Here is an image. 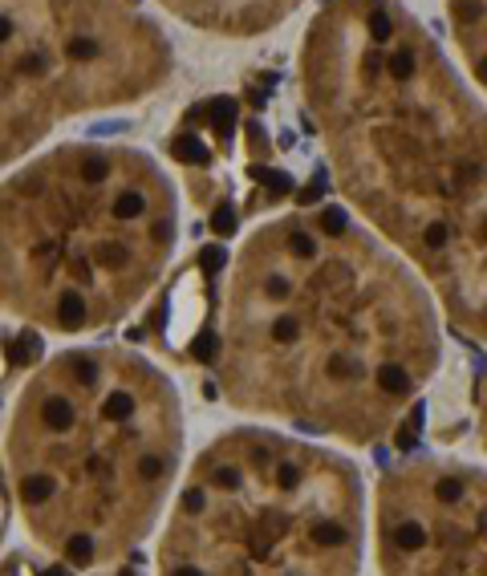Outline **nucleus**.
Masks as SVG:
<instances>
[{
    "label": "nucleus",
    "instance_id": "1",
    "mask_svg": "<svg viewBox=\"0 0 487 576\" xmlns=\"http://www.w3.org/2000/svg\"><path fill=\"white\" fill-rule=\"evenodd\" d=\"M195 357L244 414L288 430L374 446L418 406L439 329L422 297L378 252L354 244L341 207L260 235L236 272L220 333Z\"/></svg>",
    "mask_w": 487,
    "mask_h": 576
},
{
    "label": "nucleus",
    "instance_id": "2",
    "mask_svg": "<svg viewBox=\"0 0 487 576\" xmlns=\"http://www.w3.org/2000/svg\"><path fill=\"white\" fill-rule=\"evenodd\" d=\"M183 463L175 386L126 349H65L4 418V495L69 573H102L155 532Z\"/></svg>",
    "mask_w": 487,
    "mask_h": 576
},
{
    "label": "nucleus",
    "instance_id": "3",
    "mask_svg": "<svg viewBox=\"0 0 487 576\" xmlns=\"http://www.w3.org/2000/svg\"><path fill=\"white\" fill-rule=\"evenodd\" d=\"M361 49L350 61L357 93L321 82L346 130L361 142V183L374 211L435 272L455 325L487 341V142L427 86V53L398 16L370 0L354 16Z\"/></svg>",
    "mask_w": 487,
    "mask_h": 576
},
{
    "label": "nucleus",
    "instance_id": "4",
    "mask_svg": "<svg viewBox=\"0 0 487 576\" xmlns=\"http://www.w3.org/2000/svg\"><path fill=\"white\" fill-rule=\"evenodd\" d=\"M361 552L365 483L346 454L231 426L187 467L155 576H357Z\"/></svg>",
    "mask_w": 487,
    "mask_h": 576
},
{
    "label": "nucleus",
    "instance_id": "5",
    "mask_svg": "<svg viewBox=\"0 0 487 576\" xmlns=\"http://www.w3.org/2000/svg\"><path fill=\"white\" fill-rule=\"evenodd\" d=\"M175 244V220L146 175L82 150L8 183V309L53 333L118 321Z\"/></svg>",
    "mask_w": 487,
    "mask_h": 576
},
{
    "label": "nucleus",
    "instance_id": "6",
    "mask_svg": "<svg viewBox=\"0 0 487 576\" xmlns=\"http://www.w3.org/2000/svg\"><path fill=\"white\" fill-rule=\"evenodd\" d=\"M378 576H487V467L414 454L374 491Z\"/></svg>",
    "mask_w": 487,
    "mask_h": 576
},
{
    "label": "nucleus",
    "instance_id": "7",
    "mask_svg": "<svg viewBox=\"0 0 487 576\" xmlns=\"http://www.w3.org/2000/svg\"><path fill=\"white\" fill-rule=\"evenodd\" d=\"M451 16L467 37H487V0H451ZM487 53V41L479 45L475 57Z\"/></svg>",
    "mask_w": 487,
    "mask_h": 576
},
{
    "label": "nucleus",
    "instance_id": "8",
    "mask_svg": "<svg viewBox=\"0 0 487 576\" xmlns=\"http://www.w3.org/2000/svg\"><path fill=\"white\" fill-rule=\"evenodd\" d=\"M475 439L487 450V369L479 378V390H475Z\"/></svg>",
    "mask_w": 487,
    "mask_h": 576
},
{
    "label": "nucleus",
    "instance_id": "9",
    "mask_svg": "<svg viewBox=\"0 0 487 576\" xmlns=\"http://www.w3.org/2000/svg\"><path fill=\"white\" fill-rule=\"evenodd\" d=\"M175 150L187 159V163H195V167H199V163H207V146H203L195 134H183V138L175 142Z\"/></svg>",
    "mask_w": 487,
    "mask_h": 576
},
{
    "label": "nucleus",
    "instance_id": "10",
    "mask_svg": "<svg viewBox=\"0 0 487 576\" xmlns=\"http://www.w3.org/2000/svg\"><path fill=\"white\" fill-rule=\"evenodd\" d=\"M8 576H41V568H37L29 556H16V552H8Z\"/></svg>",
    "mask_w": 487,
    "mask_h": 576
}]
</instances>
